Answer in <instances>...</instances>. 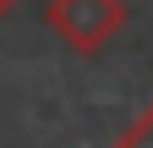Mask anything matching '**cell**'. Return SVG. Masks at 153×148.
Listing matches in <instances>:
<instances>
[{
  "mask_svg": "<svg viewBox=\"0 0 153 148\" xmlns=\"http://www.w3.org/2000/svg\"><path fill=\"white\" fill-rule=\"evenodd\" d=\"M49 33L76 55H99L115 33L126 28V6L120 0H49L44 6Z\"/></svg>",
  "mask_w": 153,
  "mask_h": 148,
  "instance_id": "6da1fadb",
  "label": "cell"
},
{
  "mask_svg": "<svg viewBox=\"0 0 153 148\" xmlns=\"http://www.w3.org/2000/svg\"><path fill=\"white\" fill-rule=\"evenodd\" d=\"M11 6H16V0H0V22H6V16H11Z\"/></svg>",
  "mask_w": 153,
  "mask_h": 148,
  "instance_id": "3957f363",
  "label": "cell"
},
{
  "mask_svg": "<svg viewBox=\"0 0 153 148\" xmlns=\"http://www.w3.org/2000/svg\"><path fill=\"white\" fill-rule=\"evenodd\" d=\"M115 148H153V104H148L142 115H137V121L126 126L120 137H115Z\"/></svg>",
  "mask_w": 153,
  "mask_h": 148,
  "instance_id": "7a4b0ae2",
  "label": "cell"
}]
</instances>
